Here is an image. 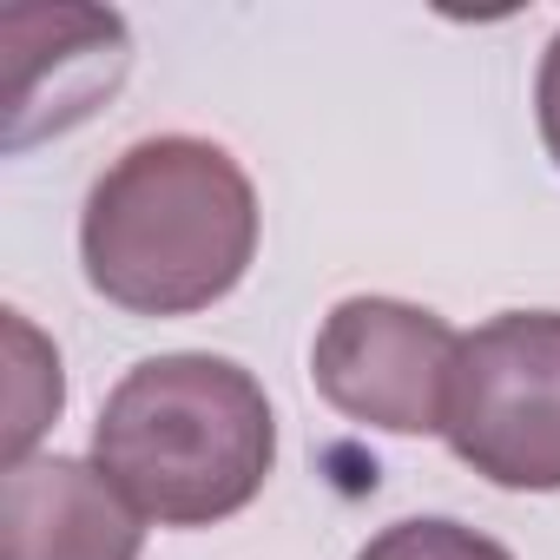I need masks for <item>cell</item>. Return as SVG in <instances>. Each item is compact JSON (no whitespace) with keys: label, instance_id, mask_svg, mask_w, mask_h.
Segmentation results:
<instances>
[{"label":"cell","instance_id":"6da1fadb","mask_svg":"<svg viewBox=\"0 0 560 560\" xmlns=\"http://www.w3.org/2000/svg\"><path fill=\"white\" fill-rule=\"evenodd\" d=\"M257 191L244 165L191 132L126 145L80 211L86 284L126 317H191L244 284Z\"/></svg>","mask_w":560,"mask_h":560},{"label":"cell","instance_id":"5b68a950","mask_svg":"<svg viewBox=\"0 0 560 560\" xmlns=\"http://www.w3.org/2000/svg\"><path fill=\"white\" fill-rule=\"evenodd\" d=\"M145 514L100 462L27 455L0 475V560H139Z\"/></svg>","mask_w":560,"mask_h":560},{"label":"cell","instance_id":"277c9868","mask_svg":"<svg viewBox=\"0 0 560 560\" xmlns=\"http://www.w3.org/2000/svg\"><path fill=\"white\" fill-rule=\"evenodd\" d=\"M455 357L462 337L435 311L402 298H343L311 343V383L337 416L363 429L442 435Z\"/></svg>","mask_w":560,"mask_h":560},{"label":"cell","instance_id":"3957f363","mask_svg":"<svg viewBox=\"0 0 560 560\" xmlns=\"http://www.w3.org/2000/svg\"><path fill=\"white\" fill-rule=\"evenodd\" d=\"M442 435L494 488H560V311H501L462 337Z\"/></svg>","mask_w":560,"mask_h":560},{"label":"cell","instance_id":"ba28073f","mask_svg":"<svg viewBox=\"0 0 560 560\" xmlns=\"http://www.w3.org/2000/svg\"><path fill=\"white\" fill-rule=\"evenodd\" d=\"M534 119H540V145H547V159L560 165V34L547 40L540 73H534Z\"/></svg>","mask_w":560,"mask_h":560},{"label":"cell","instance_id":"52a82bcc","mask_svg":"<svg viewBox=\"0 0 560 560\" xmlns=\"http://www.w3.org/2000/svg\"><path fill=\"white\" fill-rule=\"evenodd\" d=\"M357 560H514V553L501 540H488L481 527H462V521H442V514H416V521L383 527Z\"/></svg>","mask_w":560,"mask_h":560},{"label":"cell","instance_id":"7a4b0ae2","mask_svg":"<svg viewBox=\"0 0 560 560\" xmlns=\"http://www.w3.org/2000/svg\"><path fill=\"white\" fill-rule=\"evenodd\" d=\"M93 462L159 527H218L244 514L277 462L264 383L205 350L145 357L93 422Z\"/></svg>","mask_w":560,"mask_h":560},{"label":"cell","instance_id":"8992f818","mask_svg":"<svg viewBox=\"0 0 560 560\" xmlns=\"http://www.w3.org/2000/svg\"><path fill=\"white\" fill-rule=\"evenodd\" d=\"M8 343H14V389H8V468H14V462H27L40 429L60 416L67 383H60V357L34 337V324L21 311H8Z\"/></svg>","mask_w":560,"mask_h":560}]
</instances>
